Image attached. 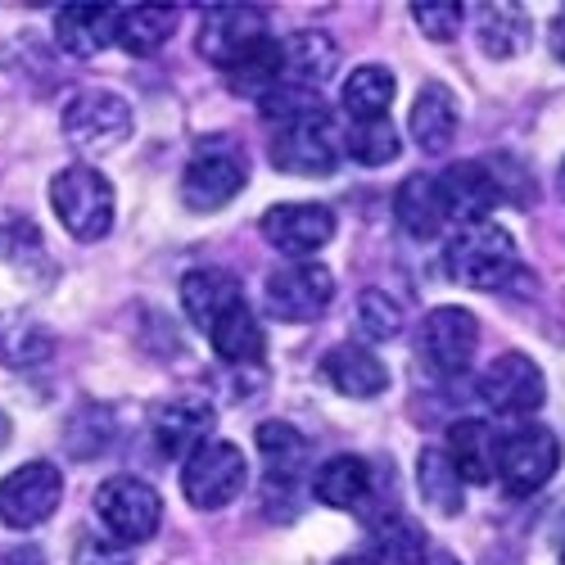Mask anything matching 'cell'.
I'll use <instances>...</instances> for the list:
<instances>
[{
	"label": "cell",
	"instance_id": "6da1fadb",
	"mask_svg": "<svg viewBox=\"0 0 565 565\" xmlns=\"http://www.w3.org/2000/svg\"><path fill=\"white\" fill-rule=\"evenodd\" d=\"M444 271L466 290H507L521 276V254H515L511 231L498 222H466L444 245Z\"/></svg>",
	"mask_w": 565,
	"mask_h": 565
},
{
	"label": "cell",
	"instance_id": "7a4b0ae2",
	"mask_svg": "<svg viewBox=\"0 0 565 565\" xmlns=\"http://www.w3.org/2000/svg\"><path fill=\"white\" fill-rule=\"evenodd\" d=\"M344 159V131L321 105L280 118L271 131V163L290 177H326Z\"/></svg>",
	"mask_w": 565,
	"mask_h": 565
},
{
	"label": "cell",
	"instance_id": "3957f363",
	"mask_svg": "<svg viewBox=\"0 0 565 565\" xmlns=\"http://www.w3.org/2000/svg\"><path fill=\"white\" fill-rule=\"evenodd\" d=\"M51 209L77 241H105L114 226V185L100 168L73 163L51 181Z\"/></svg>",
	"mask_w": 565,
	"mask_h": 565
},
{
	"label": "cell",
	"instance_id": "277c9868",
	"mask_svg": "<svg viewBox=\"0 0 565 565\" xmlns=\"http://www.w3.org/2000/svg\"><path fill=\"white\" fill-rule=\"evenodd\" d=\"M96 515L100 525L109 530L114 543L122 547H136L159 534V521H163V498L154 484L136 480V476H114L96 489Z\"/></svg>",
	"mask_w": 565,
	"mask_h": 565
},
{
	"label": "cell",
	"instance_id": "5b68a950",
	"mask_svg": "<svg viewBox=\"0 0 565 565\" xmlns=\"http://www.w3.org/2000/svg\"><path fill=\"white\" fill-rule=\"evenodd\" d=\"M245 480H249L245 452L235 444H226V439H209L181 466V493L191 498L195 507H204V511H217V507L235 502L241 489H245Z\"/></svg>",
	"mask_w": 565,
	"mask_h": 565
},
{
	"label": "cell",
	"instance_id": "8992f818",
	"mask_svg": "<svg viewBox=\"0 0 565 565\" xmlns=\"http://www.w3.org/2000/svg\"><path fill=\"white\" fill-rule=\"evenodd\" d=\"M64 476L51 461H28L0 480V521L10 530H36L60 511Z\"/></svg>",
	"mask_w": 565,
	"mask_h": 565
},
{
	"label": "cell",
	"instance_id": "52a82bcc",
	"mask_svg": "<svg viewBox=\"0 0 565 565\" xmlns=\"http://www.w3.org/2000/svg\"><path fill=\"white\" fill-rule=\"evenodd\" d=\"M335 299V276L326 271L321 263H286L267 276V308L276 321L286 326H303L317 321Z\"/></svg>",
	"mask_w": 565,
	"mask_h": 565
},
{
	"label": "cell",
	"instance_id": "ba28073f",
	"mask_svg": "<svg viewBox=\"0 0 565 565\" xmlns=\"http://www.w3.org/2000/svg\"><path fill=\"white\" fill-rule=\"evenodd\" d=\"M267 14L254 6H217L200 23V55L231 73L235 64H245L258 45H267Z\"/></svg>",
	"mask_w": 565,
	"mask_h": 565
},
{
	"label": "cell",
	"instance_id": "9c48e42d",
	"mask_svg": "<svg viewBox=\"0 0 565 565\" xmlns=\"http://www.w3.org/2000/svg\"><path fill=\"white\" fill-rule=\"evenodd\" d=\"M64 131L73 146L82 150H114L131 136V105L118 96V90H77L64 109Z\"/></svg>",
	"mask_w": 565,
	"mask_h": 565
},
{
	"label": "cell",
	"instance_id": "30bf717a",
	"mask_svg": "<svg viewBox=\"0 0 565 565\" xmlns=\"http://www.w3.org/2000/svg\"><path fill=\"white\" fill-rule=\"evenodd\" d=\"M245 181H249L245 154H235L231 146H209L181 172V204L195 209V213H213L241 195Z\"/></svg>",
	"mask_w": 565,
	"mask_h": 565
},
{
	"label": "cell",
	"instance_id": "8fae6325",
	"mask_svg": "<svg viewBox=\"0 0 565 565\" xmlns=\"http://www.w3.org/2000/svg\"><path fill=\"white\" fill-rule=\"evenodd\" d=\"M480 344V321L466 308H435L426 321H420L416 335V353L435 375H461L476 358Z\"/></svg>",
	"mask_w": 565,
	"mask_h": 565
},
{
	"label": "cell",
	"instance_id": "7c38bea8",
	"mask_svg": "<svg viewBox=\"0 0 565 565\" xmlns=\"http://www.w3.org/2000/svg\"><path fill=\"white\" fill-rule=\"evenodd\" d=\"M480 398L498 416H530V412H539L543 398H547L543 366L534 358H525V353L493 358L484 366V375H480Z\"/></svg>",
	"mask_w": 565,
	"mask_h": 565
},
{
	"label": "cell",
	"instance_id": "4fadbf2b",
	"mask_svg": "<svg viewBox=\"0 0 565 565\" xmlns=\"http://www.w3.org/2000/svg\"><path fill=\"white\" fill-rule=\"evenodd\" d=\"M556 461H561V444H556V435L543 430V426H521L515 435L502 439L498 476H502L507 493L525 498V493H539V489L556 476Z\"/></svg>",
	"mask_w": 565,
	"mask_h": 565
},
{
	"label": "cell",
	"instance_id": "5bb4252c",
	"mask_svg": "<svg viewBox=\"0 0 565 565\" xmlns=\"http://www.w3.org/2000/svg\"><path fill=\"white\" fill-rule=\"evenodd\" d=\"M263 235H267V245L280 249L290 263H308L317 249L331 245L335 213L326 204H271L263 213Z\"/></svg>",
	"mask_w": 565,
	"mask_h": 565
},
{
	"label": "cell",
	"instance_id": "9a60e30c",
	"mask_svg": "<svg viewBox=\"0 0 565 565\" xmlns=\"http://www.w3.org/2000/svg\"><path fill=\"white\" fill-rule=\"evenodd\" d=\"M209 430H213V407L195 394H177L159 403L150 416V435L163 457H191L195 448L209 444Z\"/></svg>",
	"mask_w": 565,
	"mask_h": 565
},
{
	"label": "cell",
	"instance_id": "2e32d148",
	"mask_svg": "<svg viewBox=\"0 0 565 565\" xmlns=\"http://www.w3.org/2000/svg\"><path fill=\"white\" fill-rule=\"evenodd\" d=\"M439 185H444L448 213H452L461 226H466V222H484V213H493V209L507 200L498 168H493V163H476V159L448 168V172L439 177Z\"/></svg>",
	"mask_w": 565,
	"mask_h": 565
},
{
	"label": "cell",
	"instance_id": "e0dca14e",
	"mask_svg": "<svg viewBox=\"0 0 565 565\" xmlns=\"http://www.w3.org/2000/svg\"><path fill=\"white\" fill-rule=\"evenodd\" d=\"M448 461L457 466V476L466 484H489L498 476V457H502V439L489 420H452L448 426V444H444Z\"/></svg>",
	"mask_w": 565,
	"mask_h": 565
},
{
	"label": "cell",
	"instance_id": "ac0fdd59",
	"mask_svg": "<svg viewBox=\"0 0 565 565\" xmlns=\"http://www.w3.org/2000/svg\"><path fill=\"white\" fill-rule=\"evenodd\" d=\"M394 217L412 241H435V235L452 222L439 177H407L394 195Z\"/></svg>",
	"mask_w": 565,
	"mask_h": 565
},
{
	"label": "cell",
	"instance_id": "d6986e66",
	"mask_svg": "<svg viewBox=\"0 0 565 565\" xmlns=\"http://www.w3.org/2000/svg\"><path fill=\"white\" fill-rule=\"evenodd\" d=\"M321 375L344 398H375V394H385V385H390L385 362L375 358L371 349H358V344H335L331 353L321 358Z\"/></svg>",
	"mask_w": 565,
	"mask_h": 565
},
{
	"label": "cell",
	"instance_id": "ffe728a7",
	"mask_svg": "<svg viewBox=\"0 0 565 565\" xmlns=\"http://www.w3.org/2000/svg\"><path fill=\"white\" fill-rule=\"evenodd\" d=\"M245 295H241V280H235L226 267H195V271H185L181 276V308L185 317H191L200 331H209V326L235 308Z\"/></svg>",
	"mask_w": 565,
	"mask_h": 565
},
{
	"label": "cell",
	"instance_id": "44dd1931",
	"mask_svg": "<svg viewBox=\"0 0 565 565\" xmlns=\"http://www.w3.org/2000/svg\"><path fill=\"white\" fill-rule=\"evenodd\" d=\"M114 32H118V10L109 6H64L55 14V41L77 60L100 55L114 41Z\"/></svg>",
	"mask_w": 565,
	"mask_h": 565
},
{
	"label": "cell",
	"instance_id": "7402d4cb",
	"mask_svg": "<svg viewBox=\"0 0 565 565\" xmlns=\"http://www.w3.org/2000/svg\"><path fill=\"white\" fill-rule=\"evenodd\" d=\"M412 136L426 154H444L457 136V96L444 82H430L416 90V105H412Z\"/></svg>",
	"mask_w": 565,
	"mask_h": 565
},
{
	"label": "cell",
	"instance_id": "603a6c76",
	"mask_svg": "<svg viewBox=\"0 0 565 565\" xmlns=\"http://www.w3.org/2000/svg\"><path fill=\"white\" fill-rule=\"evenodd\" d=\"M280 60H286V86L317 90L326 77L335 73L340 51L326 32H295L290 41H280Z\"/></svg>",
	"mask_w": 565,
	"mask_h": 565
},
{
	"label": "cell",
	"instance_id": "cb8c5ba5",
	"mask_svg": "<svg viewBox=\"0 0 565 565\" xmlns=\"http://www.w3.org/2000/svg\"><path fill=\"white\" fill-rule=\"evenodd\" d=\"M204 335H209L213 353L222 362H235V366H254L263 358V349H267V335H263V326H258V317L249 312L245 299L235 308H226Z\"/></svg>",
	"mask_w": 565,
	"mask_h": 565
},
{
	"label": "cell",
	"instance_id": "d4e9b609",
	"mask_svg": "<svg viewBox=\"0 0 565 565\" xmlns=\"http://www.w3.org/2000/svg\"><path fill=\"white\" fill-rule=\"evenodd\" d=\"M312 493L335 507V511H358L371 498V466L362 457H331L317 476H312Z\"/></svg>",
	"mask_w": 565,
	"mask_h": 565
},
{
	"label": "cell",
	"instance_id": "484cf974",
	"mask_svg": "<svg viewBox=\"0 0 565 565\" xmlns=\"http://www.w3.org/2000/svg\"><path fill=\"white\" fill-rule=\"evenodd\" d=\"M51 353H55V335L36 317L0 312V366L28 371V366L51 362Z\"/></svg>",
	"mask_w": 565,
	"mask_h": 565
},
{
	"label": "cell",
	"instance_id": "4316f807",
	"mask_svg": "<svg viewBox=\"0 0 565 565\" xmlns=\"http://www.w3.org/2000/svg\"><path fill=\"white\" fill-rule=\"evenodd\" d=\"M476 36L489 60H515L530 45V14L521 6H480Z\"/></svg>",
	"mask_w": 565,
	"mask_h": 565
},
{
	"label": "cell",
	"instance_id": "83f0119b",
	"mask_svg": "<svg viewBox=\"0 0 565 565\" xmlns=\"http://www.w3.org/2000/svg\"><path fill=\"white\" fill-rule=\"evenodd\" d=\"M394 90H398V82H394L390 68L362 64V68H353L349 82H344V114H349L353 122H381V118H390Z\"/></svg>",
	"mask_w": 565,
	"mask_h": 565
},
{
	"label": "cell",
	"instance_id": "f1b7e54d",
	"mask_svg": "<svg viewBox=\"0 0 565 565\" xmlns=\"http://www.w3.org/2000/svg\"><path fill=\"white\" fill-rule=\"evenodd\" d=\"M177 28V14L172 10H159V6H131V10H118V32L114 41L122 45L127 55H154L168 45Z\"/></svg>",
	"mask_w": 565,
	"mask_h": 565
},
{
	"label": "cell",
	"instance_id": "f546056e",
	"mask_svg": "<svg viewBox=\"0 0 565 565\" xmlns=\"http://www.w3.org/2000/svg\"><path fill=\"white\" fill-rule=\"evenodd\" d=\"M461 476L457 466L448 461L444 448H426L416 457V489H420V502H430L439 515H457L461 511Z\"/></svg>",
	"mask_w": 565,
	"mask_h": 565
},
{
	"label": "cell",
	"instance_id": "4dcf8cb0",
	"mask_svg": "<svg viewBox=\"0 0 565 565\" xmlns=\"http://www.w3.org/2000/svg\"><path fill=\"white\" fill-rule=\"evenodd\" d=\"M258 452L267 457V476L299 480L312 448H308V439L290 426V420H263V426H258Z\"/></svg>",
	"mask_w": 565,
	"mask_h": 565
},
{
	"label": "cell",
	"instance_id": "1f68e13d",
	"mask_svg": "<svg viewBox=\"0 0 565 565\" xmlns=\"http://www.w3.org/2000/svg\"><path fill=\"white\" fill-rule=\"evenodd\" d=\"M371 547H375V565H420L426 556V530H420L412 515H385L371 530Z\"/></svg>",
	"mask_w": 565,
	"mask_h": 565
},
{
	"label": "cell",
	"instance_id": "d6a6232c",
	"mask_svg": "<svg viewBox=\"0 0 565 565\" xmlns=\"http://www.w3.org/2000/svg\"><path fill=\"white\" fill-rule=\"evenodd\" d=\"M398 150H403V146H398V131H394L390 118H381V122H353L349 136H344V154L358 159V163H366V168L394 163Z\"/></svg>",
	"mask_w": 565,
	"mask_h": 565
},
{
	"label": "cell",
	"instance_id": "836d02e7",
	"mask_svg": "<svg viewBox=\"0 0 565 565\" xmlns=\"http://www.w3.org/2000/svg\"><path fill=\"white\" fill-rule=\"evenodd\" d=\"M358 326L366 340H394L403 331V308L381 290H366L358 299Z\"/></svg>",
	"mask_w": 565,
	"mask_h": 565
},
{
	"label": "cell",
	"instance_id": "e575fe53",
	"mask_svg": "<svg viewBox=\"0 0 565 565\" xmlns=\"http://www.w3.org/2000/svg\"><path fill=\"white\" fill-rule=\"evenodd\" d=\"M412 19L430 41H452L461 28V6H452V0H426V6H412Z\"/></svg>",
	"mask_w": 565,
	"mask_h": 565
},
{
	"label": "cell",
	"instance_id": "d590c367",
	"mask_svg": "<svg viewBox=\"0 0 565 565\" xmlns=\"http://www.w3.org/2000/svg\"><path fill=\"white\" fill-rule=\"evenodd\" d=\"M73 565H131V552L114 539H96V534H82L73 547Z\"/></svg>",
	"mask_w": 565,
	"mask_h": 565
},
{
	"label": "cell",
	"instance_id": "8d00e7d4",
	"mask_svg": "<svg viewBox=\"0 0 565 565\" xmlns=\"http://www.w3.org/2000/svg\"><path fill=\"white\" fill-rule=\"evenodd\" d=\"M420 565H461V561H457V556H452V552H435V556H430V561H420Z\"/></svg>",
	"mask_w": 565,
	"mask_h": 565
},
{
	"label": "cell",
	"instance_id": "74e56055",
	"mask_svg": "<svg viewBox=\"0 0 565 565\" xmlns=\"http://www.w3.org/2000/svg\"><path fill=\"white\" fill-rule=\"evenodd\" d=\"M6 444H10V416L0 412V448H6Z\"/></svg>",
	"mask_w": 565,
	"mask_h": 565
},
{
	"label": "cell",
	"instance_id": "f35d334b",
	"mask_svg": "<svg viewBox=\"0 0 565 565\" xmlns=\"http://www.w3.org/2000/svg\"><path fill=\"white\" fill-rule=\"evenodd\" d=\"M335 565H375V561H371V556H340Z\"/></svg>",
	"mask_w": 565,
	"mask_h": 565
},
{
	"label": "cell",
	"instance_id": "ab89813d",
	"mask_svg": "<svg viewBox=\"0 0 565 565\" xmlns=\"http://www.w3.org/2000/svg\"><path fill=\"white\" fill-rule=\"evenodd\" d=\"M556 55L565 60V19H561V36H556Z\"/></svg>",
	"mask_w": 565,
	"mask_h": 565
},
{
	"label": "cell",
	"instance_id": "60d3db41",
	"mask_svg": "<svg viewBox=\"0 0 565 565\" xmlns=\"http://www.w3.org/2000/svg\"><path fill=\"white\" fill-rule=\"evenodd\" d=\"M556 191H561V200H565V163H561V177H556Z\"/></svg>",
	"mask_w": 565,
	"mask_h": 565
},
{
	"label": "cell",
	"instance_id": "b9f144b4",
	"mask_svg": "<svg viewBox=\"0 0 565 565\" xmlns=\"http://www.w3.org/2000/svg\"><path fill=\"white\" fill-rule=\"evenodd\" d=\"M561 565H565V556H561Z\"/></svg>",
	"mask_w": 565,
	"mask_h": 565
}]
</instances>
